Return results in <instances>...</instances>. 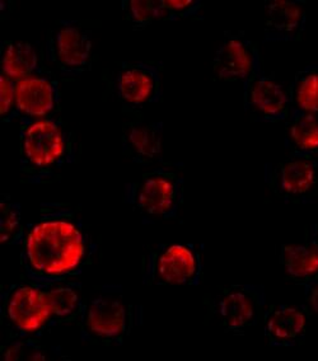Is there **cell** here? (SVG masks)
<instances>
[{"mask_svg":"<svg viewBox=\"0 0 318 361\" xmlns=\"http://www.w3.org/2000/svg\"><path fill=\"white\" fill-rule=\"evenodd\" d=\"M85 323L93 335L116 338L126 331L128 312L125 305L115 298L99 297L90 304Z\"/></svg>","mask_w":318,"mask_h":361,"instance_id":"obj_13","label":"cell"},{"mask_svg":"<svg viewBox=\"0 0 318 361\" xmlns=\"http://www.w3.org/2000/svg\"><path fill=\"white\" fill-rule=\"evenodd\" d=\"M87 252L85 233L66 215H52L35 223L23 242L28 269L39 278L58 279L73 274Z\"/></svg>","mask_w":318,"mask_h":361,"instance_id":"obj_1","label":"cell"},{"mask_svg":"<svg viewBox=\"0 0 318 361\" xmlns=\"http://www.w3.org/2000/svg\"><path fill=\"white\" fill-rule=\"evenodd\" d=\"M68 137L58 120L47 117L27 120L20 131L22 158L33 168L46 169L64 161Z\"/></svg>","mask_w":318,"mask_h":361,"instance_id":"obj_2","label":"cell"},{"mask_svg":"<svg viewBox=\"0 0 318 361\" xmlns=\"http://www.w3.org/2000/svg\"><path fill=\"white\" fill-rule=\"evenodd\" d=\"M307 299L308 303L313 312H316L318 314V280L312 281L308 285V291H307Z\"/></svg>","mask_w":318,"mask_h":361,"instance_id":"obj_27","label":"cell"},{"mask_svg":"<svg viewBox=\"0 0 318 361\" xmlns=\"http://www.w3.org/2000/svg\"><path fill=\"white\" fill-rule=\"evenodd\" d=\"M58 102V84L50 77L36 73L16 82V109L26 120L51 116Z\"/></svg>","mask_w":318,"mask_h":361,"instance_id":"obj_5","label":"cell"},{"mask_svg":"<svg viewBox=\"0 0 318 361\" xmlns=\"http://www.w3.org/2000/svg\"><path fill=\"white\" fill-rule=\"evenodd\" d=\"M16 109V82L4 74H0V116L6 118Z\"/></svg>","mask_w":318,"mask_h":361,"instance_id":"obj_24","label":"cell"},{"mask_svg":"<svg viewBox=\"0 0 318 361\" xmlns=\"http://www.w3.org/2000/svg\"><path fill=\"white\" fill-rule=\"evenodd\" d=\"M126 142L142 159H154L161 153V130L157 125L134 123L126 131Z\"/></svg>","mask_w":318,"mask_h":361,"instance_id":"obj_20","label":"cell"},{"mask_svg":"<svg viewBox=\"0 0 318 361\" xmlns=\"http://www.w3.org/2000/svg\"><path fill=\"white\" fill-rule=\"evenodd\" d=\"M180 200L181 180L167 171L147 174L134 191L137 209L150 216H169L176 212Z\"/></svg>","mask_w":318,"mask_h":361,"instance_id":"obj_3","label":"cell"},{"mask_svg":"<svg viewBox=\"0 0 318 361\" xmlns=\"http://www.w3.org/2000/svg\"><path fill=\"white\" fill-rule=\"evenodd\" d=\"M7 314L9 321L25 334L39 331L51 318L44 302L41 286L35 285H20L11 293Z\"/></svg>","mask_w":318,"mask_h":361,"instance_id":"obj_7","label":"cell"},{"mask_svg":"<svg viewBox=\"0 0 318 361\" xmlns=\"http://www.w3.org/2000/svg\"><path fill=\"white\" fill-rule=\"evenodd\" d=\"M1 220H0V237L1 242H8L13 238L20 226V212L13 205H1Z\"/></svg>","mask_w":318,"mask_h":361,"instance_id":"obj_25","label":"cell"},{"mask_svg":"<svg viewBox=\"0 0 318 361\" xmlns=\"http://www.w3.org/2000/svg\"><path fill=\"white\" fill-rule=\"evenodd\" d=\"M163 6L172 16L185 13L195 8L197 1L195 0H162Z\"/></svg>","mask_w":318,"mask_h":361,"instance_id":"obj_26","label":"cell"},{"mask_svg":"<svg viewBox=\"0 0 318 361\" xmlns=\"http://www.w3.org/2000/svg\"><path fill=\"white\" fill-rule=\"evenodd\" d=\"M4 361H46V356L37 343L20 341L6 350Z\"/></svg>","mask_w":318,"mask_h":361,"instance_id":"obj_23","label":"cell"},{"mask_svg":"<svg viewBox=\"0 0 318 361\" xmlns=\"http://www.w3.org/2000/svg\"><path fill=\"white\" fill-rule=\"evenodd\" d=\"M42 298L51 317L66 318L74 314L79 308L80 298L78 290L71 285H54L41 288Z\"/></svg>","mask_w":318,"mask_h":361,"instance_id":"obj_21","label":"cell"},{"mask_svg":"<svg viewBox=\"0 0 318 361\" xmlns=\"http://www.w3.org/2000/svg\"><path fill=\"white\" fill-rule=\"evenodd\" d=\"M54 60L66 71L85 68L92 55L90 36L74 23H66L55 32L52 41Z\"/></svg>","mask_w":318,"mask_h":361,"instance_id":"obj_11","label":"cell"},{"mask_svg":"<svg viewBox=\"0 0 318 361\" xmlns=\"http://www.w3.org/2000/svg\"><path fill=\"white\" fill-rule=\"evenodd\" d=\"M283 264L292 278L307 283L318 280L317 239H312L305 245H286L283 250Z\"/></svg>","mask_w":318,"mask_h":361,"instance_id":"obj_17","label":"cell"},{"mask_svg":"<svg viewBox=\"0 0 318 361\" xmlns=\"http://www.w3.org/2000/svg\"><path fill=\"white\" fill-rule=\"evenodd\" d=\"M317 242H318V239H317Z\"/></svg>","mask_w":318,"mask_h":361,"instance_id":"obj_28","label":"cell"},{"mask_svg":"<svg viewBox=\"0 0 318 361\" xmlns=\"http://www.w3.org/2000/svg\"><path fill=\"white\" fill-rule=\"evenodd\" d=\"M286 139L294 155H318V116L291 112Z\"/></svg>","mask_w":318,"mask_h":361,"instance_id":"obj_18","label":"cell"},{"mask_svg":"<svg viewBox=\"0 0 318 361\" xmlns=\"http://www.w3.org/2000/svg\"><path fill=\"white\" fill-rule=\"evenodd\" d=\"M116 88L120 98L130 106L149 104L159 90L158 69L154 65L128 64L118 73Z\"/></svg>","mask_w":318,"mask_h":361,"instance_id":"obj_9","label":"cell"},{"mask_svg":"<svg viewBox=\"0 0 318 361\" xmlns=\"http://www.w3.org/2000/svg\"><path fill=\"white\" fill-rule=\"evenodd\" d=\"M214 73L221 80H248L257 71V54L246 41L231 36L218 49Z\"/></svg>","mask_w":318,"mask_h":361,"instance_id":"obj_8","label":"cell"},{"mask_svg":"<svg viewBox=\"0 0 318 361\" xmlns=\"http://www.w3.org/2000/svg\"><path fill=\"white\" fill-rule=\"evenodd\" d=\"M128 16L137 25H144L152 20H167L172 14L164 8L162 0H131L128 3Z\"/></svg>","mask_w":318,"mask_h":361,"instance_id":"obj_22","label":"cell"},{"mask_svg":"<svg viewBox=\"0 0 318 361\" xmlns=\"http://www.w3.org/2000/svg\"><path fill=\"white\" fill-rule=\"evenodd\" d=\"M289 92L291 112L318 116V66L298 73Z\"/></svg>","mask_w":318,"mask_h":361,"instance_id":"obj_19","label":"cell"},{"mask_svg":"<svg viewBox=\"0 0 318 361\" xmlns=\"http://www.w3.org/2000/svg\"><path fill=\"white\" fill-rule=\"evenodd\" d=\"M247 107L267 121H279L291 115V92L273 78L255 71L246 82Z\"/></svg>","mask_w":318,"mask_h":361,"instance_id":"obj_4","label":"cell"},{"mask_svg":"<svg viewBox=\"0 0 318 361\" xmlns=\"http://www.w3.org/2000/svg\"><path fill=\"white\" fill-rule=\"evenodd\" d=\"M197 272L199 256L190 245H169L157 258V276L166 284H188Z\"/></svg>","mask_w":318,"mask_h":361,"instance_id":"obj_12","label":"cell"},{"mask_svg":"<svg viewBox=\"0 0 318 361\" xmlns=\"http://www.w3.org/2000/svg\"><path fill=\"white\" fill-rule=\"evenodd\" d=\"M0 66L1 74L17 82L39 73V55L27 41H8L1 46Z\"/></svg>","mask_w":318,"mask_h":361,"instance_id":"obj_15","label":"cell"},{"mask_svg":"<svg viewBox=\"0 0 318 361\" xmlns=\"http://www.w3.org/2000/svg\"><path fill=\"white\" fill-rule=\"evenodd\" d=\"M275 183L289 199H311L318 194V155H293L279 164Z\"/></svg>","mask_w":318,"mask_h":361,"instance_id":"obj_6","label":"cell"},{"mask_svg":"<svg viewBox=\"0 0 318 361\" xmlns=\"http://www.w3.org/2000/svg\"><path fill=\"white\" fill-rule=\"evenodd\" d=\"M305 23V9L297 1L273 0L267 6V33L270 37L288 39L298 36Z\"/></svg>","mask_w":318,"mask_h":361,"instance_id":"obj_14","label":"cell"},{"mask_svg":"<svg viewBox=\"0 0 318 361\" xmlns=\"http://www.w3.org/2000/svg\"><path fill=\"white\" fill-rule=\"evenodd\" d=\"M260 307L259 291L248 286H234L221 295L218 313L226 327L240 329L255 322Z\"/></svg>","mask_w":318,"mask_h":361,"instance_id":"obj_10","label":"cell"},{"mask_svg":"<svg viewBox=\"0 0 318 361\" xmlns=\"http://www.w3.org/2000/svg\"><path fill=\"white\" fill-rule=\"evenodd\" d=\"M305 329V314L299 308L279 305L267 313V336L278 343L288 345L289 342L295 341Z\"/></svg>","mask_w":318,"mask_h":361,"instance_id":"obj_16","label":"cell"}]
</instances>
